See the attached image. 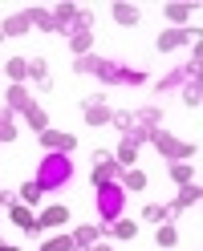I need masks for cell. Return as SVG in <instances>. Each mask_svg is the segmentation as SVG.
Segmentation results:
<instances>
[{
    "label": "cell",
    "instance_id": "obj_1",
    "mask_svg": "<svg viewBox=\"0 0 203 251\" xmlns=\"http://www.w3.org/2000/svg\"><path fill=\"white\" fill-rule=\"evenodd\" d=\"M73 178V158L69 154H45L41 166H37V182H41V191H61Z\"/></svg>",
    "mask_w": 203,
    "mask_h": 251
},
{
    "label": "cell",
    "instance_id": "obj_2",
    "mask_svg": "<svg viewBox=\"0 0 203 251\" xmlns=\"http://www.w3.org/2000/svg\"><path fill=\"white\" fill-rule=\"evenodd\" d=\"M93 207L106 223H114V219L126 215V191H122V182H102L98 191H93Z\"/></svg>",
    "mask_w": 203,
    "mask_h": 251
},
{
    "label": "cell",
    "instance_id": "obj_3",
    "mask_svg": "<svg viewBox=\"0 0 203 251\" xmlns=\"http://www.w3.org/2000/svg\"><path fill=\"white\" fill-rule=\"evenodd\" d=\"M146 142L163 154V158H171V162H187V158H195V142H179L175 134H167V130H150V138Z\"/></svg>",
    "mask_w": 203,
    "mask_h": 251
},
{
    "label": "cell",
    "instance_id": "obj_4",
    "mask_svg": "<svg viewBox=\"0 0 203 251\" xmlns=\"http://www.w3.org/2000/svg\"><path fill=\"white\" fill-rule=\"evenodd\" d=\"M65 37H69V49L77 53V57H89V45H93V17L82 8L77 12V21L65 28Z\"/></svg>",
    "mask_w": 203,
    "mask_h": 251
},
{
    "label": "cell",
    "instance_id": "obj_5",
    "mask_svg": "<svg viewBox=\"0 0 203 251\" xmlns=\"http://www.w3.org/2000/svg\"><path fill=\"white\" fill-rule=\"evenodd\" d=\"M73 69H77V73L102 77L106 85H118V81H122V65H114V61H102V57H82V61H73Z\"/></svg>",
    "mask_w": 203,
    "mask_h": 251
},
{
    "label": "cell",
    "instance_id": "obj_6",
    "mask_svg": "<svg viewBox=\"0 0 203 251\" xmlns=\"http://www.w3.org/2000/svg\"><path fill=\"white\" fill-rule=\"evenodd\" d=\"M41 146H45V154H73L77 138L61 134V130H41Z\"/></svg>",
    "mask_w": 203,
    "mask_h": 251
},
{
    "label": "cell",
    "instance_id": "obj_7",
    "mask_svg": "<svg viewBox=\"0 0 203 251\" xmlns=\"http://www.w3.org/2000/svg\"><path fill=\"white\" fill-rule=\"evenodd\" d=\"M195 37H199V28H167V33H159V53H171V49H179V45L195 41Z\"/></svg>",
    "mask_w": 203,
    "mask_h": 251
},
{
    "label": "cell",
    "instance_id": "obj_8",
    "mask_svg": "<svg viewBox=\"0 0 203 251\" xmlns=\"http://www.w3.org/2000/svg\"><path fill=\"white\" fill-rule=\"evenodd\" d=\"M4 98H8V105H4V109H12V114H29V109L37 105V101H33V93H29L25 85H8Z\"/></svg>",
    "mask_w": 203,
    "mask_h": 251
},
{
    "label": "cell",
    "instance_id": "obj_9",
    "mask_svg": "<svg viewBox=\"0 0 203 251\" xmlns=\"http://www.w3.org/2000/svg\"><path fill=\"white\" fill-rule=\"evenodd\" d=\"M8 215H12V223H17L21 231H29V235H37V231H41V223H37V215L29 211L25 202H12V211H8Z\"/></svg>",
    "mask_w": 203,
    "mask_h": 251
},
{
    "label": "cell",
    "instance_id": "obj_10",
    "mask_svg": "<svg viewBox=\"0 0 203 251\" xmlns=\"http://www.w3.org/2000/svg\"><path fill=\"white\" fill-rule=\"evenodd\" d=\"M82 114H86V122H89V126H106L114 109H110V105H106V101L98 98V101H86V105H82Z\"/></svg>",
    "mask_w": 203,
    "mask_h": 251
},
{
    "label": "cell",
    "instance_id": "obj_11",
    "mask_svg": "<svg viewBox=\"0 0 203 251\" xmlns=\"http://www.w3.org/2000/svg\"><path fill=\"white\" fill-rule=\"evenodd\" d=\"M98 235H102V227H98V223H82V227L69 235V239H73V247H77V251H86V247L98 243Z\"/></svg>",
    "mask_w": 203,
    "mask_h": 251
},
{
    "label": "cell",
    "instance_id": "obj_12",
    "mask_svg": "<svg viewBox=\"0 0 203 251\" xmlns=\"http://www.w3.org/2000/svg\"><path fill=\"white\" fill-rule=\"evenodd\" d=\"M37 223H41V227H61V223H69V207H61V202H57V207H45V211L37 215Z\"/></svg>",
    "mask_w": 203,
    "mask_h": 251
},
{
    "label": "cell",
    "instance_id": "obj_13",
    "mask_svg": "<svg viewBox=\"0 0 203 251\" xmlns=\"http://www.w3.org/2000/svg\"><path fill=\"white\" fill-rule=\"evenodd\" d=\"M29 28H33V25H29V12H17V17H8L4 25H0V33H4V37H25Z\"/></svg>",
    "mask_w": 203,
    "mask_h": 251
},
{
    "label": "cell",
    "instance_id": "obj_14",
    "mask_svg": "<svg viewBox=\"0 0 203 251\" xmlns=\"http://www.w3.org/2000/svg\"><path fill=\"white\" fill-rule=\"evenodd\" d=\"M77 12H82L77 4H57V8H53V25H57V33H65V28L77 21Z\"/></svg>",
    "mask_w": 203,
    "mask_h": 251
},
{
    "label": "cell",
    "instance_id": "obj_15",
    "mask_svg": "<svg viewBox=\"0 0 203 251\" xmlns=\"http://www.w3.org/2000/svg\"><path fill=\"white\" fill-rule=\"evenodd\" d=\"M29 25L41 28V33H57V25H53V12H49V8H29Z\"/></svg>",
    "mask_w": 203,
    "mask_h": 251
},
{
    "label": "cell",
    "instance_id": "obj_16",
    "mask_svg": "<svg viewBox=\"0 0 203 251\" xmlns=\"http://www.w3.org/2000/svg\"><path fill=\"white\" fill-rule=\"evenodd\" d=\"M0 73H8V77H12V85H25V77H29V57H12Z\"/></svg>",
    "mask_w": 203,
    "mask_h": 251
},
{
    "label": "cell",
    "instance_id": "obj_17",
    "mask_svg": "<svg viewBox=\"0 0 203 251\" xmlns=\"http://www.w3.org/2000/svg\"><path fill=\"white\" fill-rule=\"evenodd\" d=\"M195 202H199V186L191 182V186H183V191H179V199H175V207H167V211L175 215V211H187V207H195Z\"/></svg>",
    "mask_w": 203,
    "mask_h": 251
},
{
    "label": "cell",
    "instance_id": "obj_18",
    "mask_svg": "<svg viewBox=\"0 0 203 251\" xmlns=\"http://www.w3.org/2000/svg\"><path fill=\"white\" fill-rule=\"evenodd\" d=\"M171 178H175L179 186H191V182H195V170H191V162H171Z\"/></svg>",
    "mask_w": 203,
    "mask_h": 251
},
{
    "label": "cell",
    "instance_id": "obj_19",
    "mask_svg": "<svg viewBox=\"0 0 203 251\" xmlns=\"http://www.w3.org/2000/svg\"><path fill=\"white\" fill-rule=\"evenodd\" d=\"M41 182L37 178H29V182H21V202H29V207H37V202H41Z\"/></svg>",
    "mask_w": 203,
    "mask_h": 251
},
{
    "label": "cell",
    "instance_id": "obj_20",
    "mask_svg": "<svg viewBox=\"0 0 203 251\" xmlns=\"http://www.w3.org/2000/svg\"><path fill=\"white\" fill-rule=\"evenodd\" d=\"M114 162H118L122 170H134V162H138V150H134L130 142H122V146H118V154H114Z\"/></svg>",
    "mask_w": 203,
    "mask_h": 251
},
{
    "label": "cell",
    "instance_id": "obj_21",
    "mask_svg": "<svg viewBox=\"0 0 203 251\" xmlns=\"http://www.w3.org/2000/svg\"><path fill=\"white\" fill-rule=\"evenodd\" d=\"M114 21L118 25H138V4H114Z\"/></svg>",
    "mask_w": 203,
    "mask_h": 251
},
{
    "label": "cell",
    "instance_id": "obj_22",
    "mask_svg": "<svg viewBox=\"0 0 203 251\" xmlns=\"http://www.w3.org/2000/svg\"><path fill=\"white\" fill-rule=\"evenodd\" d=\"M29 77H33L41 89H49V69H45V61H41V57H33V61H29Z\"/></svg>",
    "mask_w": 203,
    "mask_h": 251
},
{
    "label": "cell",
    "instance_id": "obj_23",
    "mask_svg": "<svg viewBox=\"0 0 203 251\" xmlns=\"http://www.w3.org/2000/svg\"><path fill=\"white\" fill-rule=\"evenodd\" d=\"M143 186H146V175H143V170H126V175H122V191H143Z\"/></svg>",
    "mask_w": 203,
    "mask_h": 251
},
{
    "label": "cell",
    "instance_id": "obj_24",
    "mask_svg": "<svg viewBox=\"0 0 203 251\" xmlns=\"http://www.w3.org/2000/svg\"><path fill=\"white\" fill-rule=\"evenodd\" d=\"M17 126H12V109H0V142H12Z\"/></svg>",
    "mask_w": 203,
    "mask_h": 251
},
{
    "label": "cell",
    "instance_id": "obj_25",
    "mask_svg": "<svg viewBox=\"0 0 203 251\" xmlns=\"http://www.w3.org/2000/svg\"><path fill=\"white\" fill-rule=\"evenodd\" d=\"M25 118H29V126H33L37 134H41V130H49V114H45L41 105H33V109H29V114H25Z\"/></svg>",
    "mask_w": 203,
    "mask_h": 251
},
{
    "label": "cell",
    "instance_id": "obj_26",
    "mask_svg": "<svg viewBox=\"0 0 203 251\" xmlns=\"http://www.w3.org/2000/svg\"><path fill=\"white\" fill-rule=\"evenodd\" d=\"M163 12H167V21H171V25H183L187 17H191V4H167Z\"/></svg>",
    "mask_w": 203,
    "mask_h": 251
},
{
    "label": "cell",
    "instance_id": "obj_27",
    "mask_svg": "<svg viewBox=\"0 0 203 251\" xmlns=\"http://www.w3.org/2000/svg\"><path fill=\"white\" fill-rule=\"evenodd\" d=\"M118 239H134L138 235V223H130V219H114V227H110Z\"/></svg>",
    "mask_w": 203,
    "mask_h": 251
},
{
    "label": "cell",
    "instance_id": "obj_28",
    "mask_svg": "<svg viewBox=\"0 0 203 251\" xmlns=\"http://www.w3.org/2000/svg\"><path fill=\"white\" fill-rule=\"evenodd\" d=\"M41 251H73V239L69 235H53V239H45Z\"/></svg>",
    "mask_w": 203,
    "mask_h": 251
},
{
    "label": "cell",
    "instance_id": "obj_29",
    "mask_svg": "<svg viewBox=\"0 0 203 251\" xmlns=\"http://www.w3.org/2000/svg\"><path fill=\"white\" fill-rule=\"evenodd\" d=\"M175 243H179V231L171 223H159V247H175Z\"/></svg>",
    "mask_w": 203,
    "mask_h": 251
},
{
    "label": "cell",
    "instance_id": "obj_30",
    "mask_svg": "<svg viewBox=\"0 0 203 251\" xmlns=\"http://www.w3.org/2000/svg\"><path fill=\"white\" fill-rule=\"evenodd\" d=\"M183 101H187V105H191V109L199 105V77H191V81H187V85H183Z\"/></svg>",
    "mask_w": 203,
    "mask_h": 251
},
{
    "label": "cell",
    "instance_id": "obj_31",
    "mask_svg": "<svg viewBox=\"0 0 203 251\" xmlns=\"http://www.w3.org/2000/svg\"><path fill=\"white\" fill-rule=\"evenodd\" d=\"M143 219H150V223H154V219H159V223H167V219H171V211H167V207H159V202H150V207L143 211Z\"/></svg>",
    "mask_w": 203,
    "mask_h": 251
},
{
    "label": "cell",
    "instance_id": "obj_32",
    "mask_svg": "<svg viewBox=\"0 0 203 251\" xmlns=\"http://www.w3.org/2000/svg\"><path fill=\"white\" fill-rule=\"evenodd\" d=\"M122 81H126V85H143V81H146V77H143V73H138V69H122Z\"/></svg>",
    "mask_w": 203,
    "mask_h": 251
},
{
    "label": "cell",
    "instance_id": "obj_33",
    "mask_svg": "<svg viewBox=\"0 0 203 251\" xmlns=\"http://www.w3.org/2000/svg\"><path fill=\"white\" fill-rule=\"evenodd\" d=\"M0 251H17V247H8V243H4V247H0Z\"/></svg>",
    "mask_w": 203,
    "mask_h": 251
},
{
    "label": "cell",
    "instance_id": "obj_34",
    "mask_svg": "<svg viewBox=\"0 0 203 251\" xmlns=\"http://www.w3.org/2000/svg\"><path fill=\"white\" fill-rule=\"evenodd\" d=\"M93 251H114V247H93Z\"/></svg>",
    "mask_w": 203,
    "mask_h": 251
},
{
    "label": "cell",
    "instance_id": "obj_35",
    "mask_svg": "<svg viewBox=\"0 0 203 251\" xmlns=\"http://www.w3.org/2000/svg\"><path fill=\"white\" fill-rule=\"evenodd\" d=\"M0 41H4V33H0Z\"/></svg>",
    "mask_w": 203,
    "mask_h": 251
}]
</instances>
